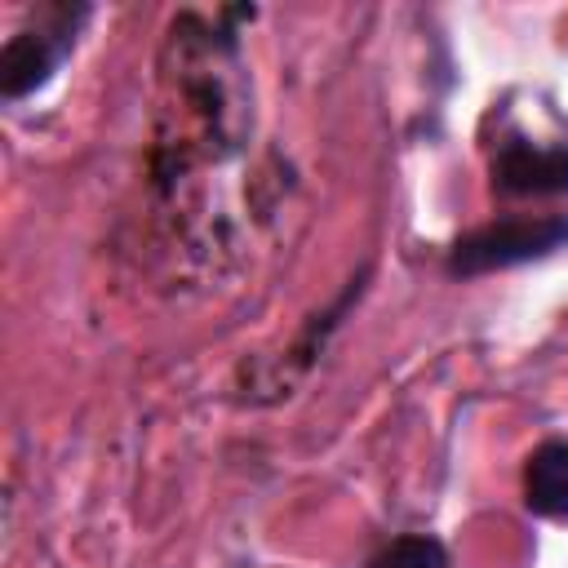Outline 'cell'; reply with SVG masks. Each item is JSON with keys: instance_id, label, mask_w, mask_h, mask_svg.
Segmentation results:
<instances>
[{"instance_id": "obj_1", "label": "cell", "mask_w": 568, "mask_h": 568, "mask_svg": "<svg viewBox=\"0 0 568 568\" xmlns=\"http://www.w3.org/2000/svg\"><path fill=\"white\" fill-rule=\"evenodd\" d=\"M559 248H568V213H537V217L515 213L457 235L444 253V271L453 280H479L493 271L541 262Z\"/></svg>"}, {"instance_id": "obj_2", "label": "cell", "mask_w": 568, "mask_h": 568, "mask_svg": "<svg viewBox=\"0 0 568 568\" xmlns=\"http://www.w3.org/2000/svg\"><path fill=\"white\" fill-rule=\"evenodd\" d=\"M84 22H89V4H49L31 27H18L0 49V98L22 102L36 89H44L75 49Z\"/></svg>"}, {"instance_id": "obj_3", "label": "cell", "mask_w": 568, "mask_h": 568, "mask_svg": "<svg viewBox=\"0 0 568 568\" xmlns=\"http://www.w3.org/2000/svg\"><path fill=\"white\" fill-rule=\"evenodd\" d=\"M497 195H568V142L541 146L524 133H506L493 155Z\"/></svg>"}, {"instance_id": "obj_4", "label": "cell", "mask_w": 568, "mask_h": 568, "mask_svg": "<svg viewBox=\"0 0 568 568\" xmlns=\"http://www.w3.org/2000/svg\"><path fill=\"white\" fill-rule=\"evenodd\" d=\"M524 506L541 519H568V439H541L528 453Z\"/></svg>"}, {"instance_id": "obj_5", "label": "cell", "mask_w": 568, "mask_h": 568, "mask_svg": "<svg viewBox=\"0 0 568 568\" xmlns=\"http://www.w3.org/2000/svg\"><path fill=\"white\" fill-rule=\"evenodd\" d=\"M368 568H448V550L430 532H404V537H390L368 559Z\"/></svg>"}]
</instances>
